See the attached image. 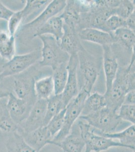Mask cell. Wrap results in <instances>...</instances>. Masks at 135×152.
<instances>
[{"instance_id": "1", "label": "cell", "mask_w": 135, "mask_h": 152, "mask_svg": "<svg viewBox=\"0 0 135 152\" xmlns=\"http://www.w3.org/2000/svg\"><path fill=\"white\" fill-rule=\"evenodd\" d=\"M77 77L79 91L90 95L98 76L97 66L92 56L85 50L78 54Z\"/></svg>"}, {"instance_id": "2", "label": "cell", "mask_w": 135, "mask_h": 152, "mask_svg": "<svg viewBox=\"0 0 135 152\" xmlns=\"http://www.w3.org/2000/svg\"><path fill=\"white\" fill-rule=\"evenodd\" d=\"M76 123L85 145L83 152H101L108 150L112 147L125 148L123 145L118 141L94 133L93 128L79 118Z\"/></svg>"}, {"instance_id": "3", "label": "cell", "mask_w": 135, "mask_h": 152, "mask_svg": "<svg viewBox=\"0 0 135 152\" xmlns=\"http://www.w3.org/2000/svg\"><path fill=\"white\" fill-rule=\"evenodd\" d=\"M38 37L43 43L41 58L38 61L40 66L51 67L53 71L60 64L68 62L70 56L61 48L53 37L45 35Z\"/></svg>"}, {"instance_id": "4", "label": "cell", "mask_w": 135, "mask_h": 152, "mask_svg": "<svg viewBox=\"0 0 135 152\" xmlns=\"http://www.w3.org/2000/svg\"><path fill=\"white\" fill-rule=\"evenodd\" d=\"M88 94L80 91L76 96L71 100L65 108V123L63 128L53 137L50 144L61 142L70 133L72 127L81 116L84 103Z\"/></svg>"}, {"instance_id": "5", "label": "cell", "mask_w": 135, "mask_h": 152, "mask_svg": "<svg viewBox=\"0 0 135 152\" xmlns=\"http://www.w3.org/2000/svg\"><path fill=\"white\" fill-rule=\"evenodd\" d=\"M79 118L103 133L114 132L122 121L116 112L108 107L86 116H80Z\"/></svg>"}, {"instance_id": "6", "label": "cell", "mask_w": 135, "mask_h": 152, "mask_svg": "<svg viewBox=\"0 0 135 152\" xmlns=\"http://www.w3.org/2000/svg\"><path fill=\"white\" fill-rule=\"evenodd\" d=\"M41 58V50L38 49L28 53L15 55L10 61L1 66L2 71L0 73V81L8 77L20 74L38 61H40Z\"/></svg>"}, {"instance_id": "7", "label": "cell", "mask_w": 135, "mask_h": 152, "mask_svg": "<svg viewBox=\"0 0 135 152\" xmlns=\"http://www.w3.org/2000/svg\"><path fill=\"white\" fill-rule=\"evenodd\" d=\"M126 74V67L118 68L111 89L108 94H103L106 100V107L116 113L123 104L125 95L130 91Z\"/></svg>"}, {"instance_id": "8", "label": "cell", "mask_w": 135, "mask_h": 152, "mask_svg": "<svg viewBox=\"0 0 135 152\" xmlns=\"http://www.w3.org/2000/svg\"><path fill=\"white\" fill-rule=\"evenodd\" d=\"M47 100L38 99L25 120L19 126L17 132L29 133L44 126L46 114Z\"/></svg>"}, {"instance_id": "9", "label": "cell", "mask_w": 135, "mask_h": 152, "mask_svg": "<svg viewBox=\"0 0 135 152\" xmlns=\"http://www.w3.org/2000/svg\"><path fill=\"white\" fill-rule=\"evenodd\" d=\"M78 65V54L71 56L67 64L68 77L67 83L62 94V102L65 108L71 100L75 98L80 92L77 77Z\"/></svg>"}, {"instance_id": "10", "label": "cell", "mask_w": 135, "mask_h": 152, "mask_svg": "<svg viewBox=\"0 0 135 152\" xmlns=\"http://www.w3.org/2000/svg\"><path fill=\"white\" fill-rule=\"evenodd\" d=\"M66 1V5L60 16L64 24L78 31L80 20V14L89 10L90 7V1Z\"/></svg>"}, {"instance_id": "11", "label": "cell", "mask_w": 135, "mask_h": 152, "mask_svg": "<svg viewBox=\"0 0 135 152\" xmlns=\"http://www.w3.org/2000/svg\"><path fill=\"white\" fill-rule=\"evenodd\" d=\"M66 5V1L65 0L51 1L36 18L23 26L21 28L22 31L33 29L35 33L38 28L42 26L48 20L62 12Z\"/></svg>"}, {"instance_id": "12", "label": "cell", "mask_w": 135, "mask_h": 152, "mask_svg": "<svg viewBox=\"0 0 135 152\" xmlns=\"http://www.w3.org/2000/svg\"><path fill=\"white\" fill-rule=\"evenodd\" d=\"M34 104L18 98L11 92L7 99V107L14 122L19 126L27 118Z\"/></svg>"}, {"instance_id": "13", "label": "cell", "mask_w": 135, "mask_h": 152, "mask_svg": "<svg viewBox=\"0 0 135 152\" xmlns=\"http://www.w3.org/2000/svg\"><path fill=\"white\" fill-rule=\"evenodd\" d=\"M103 49V66L106 81V91L110 92L113 86L118 69V64L111 46H102Z\"/></svg>"}, {"instance_id": "14", "label": "cell", "mask_w": 135, "mask_h": 152, "mask_svg": "<svg viewBox=\"0 0 135 152\" xmlns=\"http://www.w3.org/2000/svg\"><path fill=\"white\" fill-rule=\"evenodd\" d=\"M64 34L59 43L61 48L69 56L77 55L85 50L83 46L76 29L63 24Z\"/></svg>"}, {"instance_id": "15", "label": "cell", "mask_w": 135, "mask_h": 152, "mask_svg": "<svg viewBox=\"0 0 135 152\" xmlns=\"http://www.w3.org/2000/svg\"><path fill=\"white\" fill-rule=\"evenodd\" d=\"M34 78L30 77L15 78L13 90L14 94L19 99L35 104L38 99L34 90Z\"/></svg>"}, {"instance_id": "16", "label": "cell", "mask_w": 135, "mask_h": 152, "mask_svg": "<svg viewBox=\"0 0 135 152\" xmlns=\"http://www.w3.org/2000/svg\"><path fill=\"white\" fill-rule=\"evenodd\" d=\"M20 134L26 143L36 152H40L45 145L50 144L53 139L46 126H43L29 133Z\"/></svg>"}, {"instance_id": "17", "label": "cell", "mask_w": 135, "mask_h": 152, "mask_svg": "<svg viewBox=\"0 0 135 152\" xmlns=\"http://www.w3.org/2000/svg\"><path fill=\"white\" fill-rule=\"evenodd\" d=\"M81 40L92 42L104 46H111L115 43V40L110 34L94 28H85L78 31Z\"/></svg>"}, {"instance_id": "18", "label": "cell", "mask_w": 135, "mask_h": 152, "mask_svg": "<svg viewBox=\"0 0 135 152\" xmlns=\"http://www.w3.org/2000/svg\"><path fill=\"white\" fill-rule=\"evenodd\" d=\"M53 145L59 147L64 152H83L85 145L76 122L67 137L61 142Z\"/></svg>"}, {"instance_id": "19", "label": "cell", "mask_w": 135, "mask_h": 152, "mask_svg": "<svg viewBox=\"0 0 135 152\" xmlns=\"http://www.w3.org/2000/svg\"><path fill=\"white\" fill-rule=\"evenodd\" d=\"M63 20L60 15L50 18L36 30L33 35V37H38L42 35H51L59 42L64 34Z\"/></svg>"}, {"instance_id": "20", "label": "cell", "mask_w": 135, "mask_h": 152, "mask_svg": "<svg viewBox=\"0 0 135 152\" xmlns=\"http://www.w3.org/2000/svg\"><path fill=\"white\" fill-rule=\"evenodd\" d=\"M94 129V133L101 136L110 138L113 140H117L118 142L123 145L125 148L135 151V125L131 126L120 132H114L112 133H101L97 130Z\"/></svg>"}, {"instance_id": "21", "label": "cell", "mask_w": 135, "mask_h": 152, "mask_svg": "<svg viewBox=\"0 0 135 152\" xmlns=\"http://www.w3.org/2000/svg\"><path fill=\"white\" fill-rule=\"evenodd\" d=\"M110 34L115 40V43L118 44L131 54H135V32L123 27L118 28Z\"/></svg>"}, {"instance_id": "22", "label": "cell", "mask_w": 135, "mask_h": 152, "mask_svg": "<svg viewBox=\"0 0 135 152\" xmlns=\"http://www.w3.org/2000/svg\"><path fill=\"white\" fill-rule=\"evenodd\" d=\"M7 98L0 99V132L9 134L17 132L19 126L14 122L9 114Z\"/></svg>"}, {"instance_id": "23", "label": "cell", "mask_w": 135, "mask_h": 152, "mask_svg": "<svg viewBox=\"0 0 135 152\" xmlns=\"http://www.w3.org/2000/svg\"><path fill=\"white\" fill-rule=\"evenodd\" d=\"M105 107L106 102L104 95L97 92L91 93L86 99L81 116H86L92 114Z\"/></svg>"}, {"instance_id": "24", "label": "cell", "mask_w": 135, "mask_h": 152, "mask_svg": "<svg viewBox=\"0 0 135 152\" xmlns=\"http://www.w3.org/2000/svg\"><path fill=\"white\" fill-rule=\"evenodd\" d=\"M34 90L38 99L48 100L55 94L52 76H47L35 81Z\"/></svg>"}, {"instance_id": "25", "label": "cell", "mask_w": 135, "mask_h": 152, "mask_svg": "<svg viewBox=\"0 0 135 152\" xmlns=\"http://www.w3.org/2000/svg\"><path fill=\"white\" fill-rule=\"evenodd\" d=\"M15 38L6 31H0V56L8 61L15 56Z\"/></svg>"}, {"instance_id": "26", "label": "cell", "mask_w": 135, "mask_h": 152, "mask_svg": "<svg viewBox=\"0 0 135 152\" xmlns=\"http://www.w3.org/2000/svg\"><path fill=\"white\" fill-rule=\"evenodd\" d=\"M6 142L7 152H36L26 143L22 135L18 132L9 134Z\"/></svg>"}, {"instance_id": "27", "label": "cell", "mask_w": 135, "mask_h": 152, "mask_svg": "<svg viewBox=\"0 0 135 152\" xmlns=\"http://www.w3.org/2000/svg\"><path fill=\"white\" fill-rule=\"evenodd\" d=\"M68 63L60 64L53 70L52 76L54 85L55 95L62 94L67 83L68 71L67 69Z\"/></svg>"}, {"instance_id": "28", "label": "cell", "mask_w": 135, "mask_h": 152, "mask_svg": "<svg viewBox=\"0 0 135 152\" xmlns=\"http://www.w3.org/2000/svg\"><path fill=\"white\" fill-rule=\"evenodd\" d=\"M65 107L62 102V94L53 95L47 100L46 114L44 121V126L56 114H58Z\"/></svg>"}, {"instance_id": "29", "label": "cell", "mask_w": 135, "mask_h": 152, "mask_svg": "<svg viewBox=\"0 0 135 152\" xmlns=\"http://www.w3.org/2000/svg\"><path fill=\"white\" fill-rule=\"evenodd\" d=\"M125 27V20L116 15L110 16L98 29L111 34L120 28Z\"/></svg>"}, {"instance_id": "30", "label": "cell", "mask_w": 135, "mask_h": 152, "mask_svg": "<svg viewBox=\"0 0 135 152\" xmlns=\"http://www.w3.org/2000/svg\"><path fill=\"white\" fill-rule=\"evenodd\" d=\"M65 109L56 114L46 125L51 137L53 138L61 130L65 123Z\"/></svg>"}, {"instance_id": "31", "label": "cell", "mask_w": 135, "mask_h": 152, "mask_svg": "<svg viewBox=\"0 0 135 152\" xmlns=\"http://www.w3.org/2000/svg\"><path fill=\"white\" fill-rule=\"evenodd\" d=\"M51 1H38L27 0L26 1L25 5L22 9L23 19H25L32 13L40 9H45Z\"/></svg>"}, {"instance_id": "32", "label": "cell", "mask_w": 135, "mask_h": 152, "mask_svg": "<svg viewBox=\"0 0 135 152\" xmlns=\"http://www.w3.org/2000/svg\"><path fill=\"white\" fill-rule=\"evenodd\" d=\"M135 12V3L129 0H121L118 6L115 9V15L125 20Z\"/></svg>"}, {"instance_id": "33", "label": "cell", "mask_w": 135, "mask_h": 152, "mask_svg": "<svg viewBox=\"0 0 135 152\" xmlns=\"http://www.w3.org/2000/svg\"><path fill=\"white\" fill-rule=\"evenodd\" d=\"M135 104H123L118 109L117 114L122 121H127L132 125H135Z\"/></svg>"}, {"instance_id": "34", "label": "cell", "mask_w": 135, "mask_h": 152, "mask_svg": "<svg viewBox=\"0 0 135 152\" xmlns=\"http://www.w3.org/2000/svg\"><path fill=\"white\" fill-rule=\"evenodd\" d=\"M23 20V15L22 10L14 11L8 21V28L9 35L11 36H15L17 30L18 29L21 23Z\"/></svg>"}, {"instance_id": "35", "label": "cell", "mask_w": 135, "mask_h": 152, "mask_svg": "<svg viewBox=\"0 0 135 152\" xmlns=\"http://www.w3.org/2000/svg\"><path fill=\"white\" fill-rule=\"evenodd\" d=\"M14 11L8 8L0 1V19L8 21Z\"/></svg>"}, {"instance_id": "36", "label": "cell", "mask_w": 135, "mask_h": 152, "mask_svg": "<svg viewBox=\"0 0 135 152\" xmlns=\"http://www.w3.org/2000/svg\"><path fill=\"white\" fill-rule=\"evenodd\" d=\"M125 20V28L135 32V12L129 16Z\"/></svg>"}, {"instance_id": "37", "label": "cell", "mask_w": 135, "mask_h": 152, "mask_svg": "<svg viewBox=\"0 0 135 152\" xmlns=\"http://www.w3.org/2000/svg\"><path fill=\"white\" fill-rule=\"evenodd\" d=\"M135 90H130L125 95L123 104H135Z\"/></svg>"}, {"instance_id": "38", "label": "cell", "mask_w": 135, "mask_h": 152, "mask_svg": "<svg viewBox=\"0 0 135 152\" xmlns=\"http://www.w3.org/2000/svg\"><path fill=\"white\" fill-rule=\"evenodd\" d=\"M11 91H10L7 88H4L2 86L0 83V99L7 98L8 97Z\"/></svg>"}, {"instance_id": "39", "label": "cell", "mask_w": 135, "mask_h": 152, "mask_svg": "<svg viewBox=\"0 0 135 152\" xmlns=\"http://www.w3.org/2000/svg\"><path fill=\"white\" fill-rule=\"evenodd\" d=\"M57 152H64L62 150H61V149H60Z\"/></svg>"}, {"instance_id": "40", "label": "cell", "mask_w": 135, "mask_h": 152, "mask_svg": "<svg viewBox=\"0 0 135 152\" xmlns=\"http://www.w3.org/2000/svg\"><path fill=\"white\" fill-rule=\"evenodd\" d=\"M2 66H0V73L2 72Z\"/></svg>"}, {"instance_id": "41", "label": "cell", "mask_w": 135, "mask_h": 152, "mask_svg": "<svg viewBox=\"0 0 135 152\" xmlns=\"http://www.w3.org/2000/svg\"></svg>"}]
</instances>
